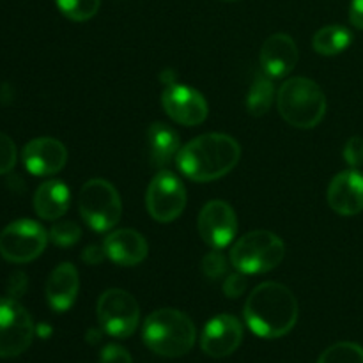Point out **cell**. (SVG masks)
Wrapping results in <instances>:
<instances>
[{
    "label": "cell",
    "instance_id": "obj_7",
    "mask_svg": "<svg viewBox=\"0 0 363 363\" xmlns=\"http://www.w3.org/2000/svg\"><path fill=\"white\" fill-rule=\"evenodd\" d=\"M96 314L105 333L116 339L131 337L140 323V307L137 300L123 289L105 291L98 300Z\"/></svg>",
    "mask_w": 363,
    "mask_h": 363
},
{
    "label": "cell",
    "instance_id": "obj_12",
    "mask_svg": "<svg viewBox=\"0 0 363 363\" xmlns=\"http://www.w3.org/2000/svg\"><path fill=\"white\" fill-rule=\"evenodd\" d=\"M162 105L167 116L183 126H199L208 119V101L188 85L169 84L163 91Z\"/></svg>",
    "mask_w": 363,
    "mask_h": 363
},
{
    "label": "cell",
    "instance_id": "obj_26",
    "mask_svg": "<svg viewBox=\"0 0 363 363\" xmlns=\"http://www.w3.org/2000/svg\"><path fill=\"white\" fill-rule=\"evenodd\" d=\"M227 272V259L225 255L220 252V248H213L209 254L204 255L202 259V273H204L208 279L218 280L225 275Z\"/></svg>",
    "mask_w": 363,
    "mask_h": 363
},
{
    "label": "cell",
    "instance_id": "obj_1",
    "mask_svg": "<svg viewBox=\"0 0 363 363\" xmlns=\"http://www.w3.org/2000/svg\"><path fill=\"white\" fill-rule=\"evenodd\" d=\"M245 321L261 339L287 335L298 321L296 296L279 282H264L255 287L245 303Z\"/></svg>",
    "mask_w": 363,
    "mask_h": 363
},
{
    "label": "cell",
    "instance_id": "obj_31",
    "mask_svg": "<svg viewBox=\"0 0 363 363\" xmlns=\"http://www.w3.org/2000/svg\"><path fill=\"white\" fill-rule=\"evenodd\" d=\"M106 257V252L103 247H98V245H89L87 248L84 250L82 254V261L87 262L89 266H96V264H101Z\"/></svg>",
    "mask_w": 363,
    "mask_h": 363
},
{
    "label": "cell",
    "instance_id": "obj_25",
    "mask_svg": "<svg viewBox=\"0 0 363 363\" xmlns=\"http://www.w3.org/2000/svg\"><path fill=\"white\" fill-rule=\"evenodd\" d=\"M82 236V229L78 223L74 222H60L50 229L48 238L52 240V243H55L57 247H71V245L78 243Z\"/></svg>",
    "mask_w": 363,
    "mask_h": 363
},
{
    "label": "cell",
    "instance_id": "obj_2",
    "mask_svg": "<svg viewBox=\"0 0 363 363\" xmlns=\"http://www.w3.org/2000/svg\"><path fill=\"white\" fill-rule=\"evenodd\" d=\"M241 158V147L230 135L206 133L177 152L179 170L191 181L209 183L229 174Z\"/></svg>",
    "mask_w": 363,
    "mask_h": 363
},
{
    "label": "cell",
    "instance_id": "obj_22",
    "mask_svg": "<svg viewBox=\"0 0 363 363\" xmlns=\"http://www.w3.org/2000/svg\"><path fill=\"white\" fill-rule=\"evenodd\" d=\"M273 99H275V85H273V78L268 77L266 73L264 74L257 73L247 96L248 113L254 117H262L269 110Z\"/></svg>",
    "mask_w": 363,
    "mask_h": 363
},
{
    "label": "cell",
    "instance_id": "obj_34",
    "mask_svg": "<svg viewBox=\"0 0 363 363\" xmlns=\"http://www.w3.org/2000/svg\"><path fill=\"white\" fill-rule=\"evenodd\" d=\"M225 2H236V0H225Z\"/></svg>",
    "mask_w": 363,
    "mask_h": 363
},
{
    "label": "cell",
    "instance_id": "obj_3",
    "mask_svg": "<svg viewBox=\"0 0 363 363\" xmlns=\"http://www.w3.org/2000/svg\"><path fill=\"white\" fill-rule=\"evenodd\" d=\"M195 325L186 314L176 308H160L147 315L142 328L144 344L155 354L163 358H177L194 347Z\"/></svg>",
    "mask_w": 363,
    "mask_h": 363
},
{
    "label": "cell",
    "instance_id": "obj_6",
    "mask_svg": "<svg viewBox=\"0 0 363 363\" xmlns=\"http://www.w3.org/2000/svg\"><path fill=\"white\" fill-rule=\"evenodd\" d=\"M78 208L82 218L92 230L98 233H106L116 227L123 216L119 191L105 179H91L82 186Z\"/></svg>",
    "mask_w": 363,
    "mask_h": 363
},
{
    "label": "cell",
    "instance_id": "obj_20",
    "mask_svg": "<svg viewBox=\"0 0 363 363\" xmlns=\"http://www.w3.org/2000/svg\"><path fill=\"white\" fill-rule=\"evenodd\" d=\"M147 144L151 162L156 167H165L181 151L179 135L163 123H155L149 126Z\"/></svg>",
    "mask_w": 363,
    "mask_h": 363
},
{
    "label": "cell",
    "instance_id": "obj_23",
    "mask_svg": "<svg viewBox=\"0 0 363 363\" xmlns=\"http://www.w3.org/2000/svg\"><path fill=\"white\" fill-rule=\"evenodd\" d=\"M318 363H363V347L357 342H337L319 357Z\"/></svg>",
    "mask_w": 363,
    "mask_h": 363
},
{
    "label": "cell",
    "instance_id": "obj_10",
    "mask_svg": "<svg viewBox=\"0 0 363 363\" xmlns=\"http://www.w3.org/2000/svg\"><path fill=\"white\" fill-rule=\"evenodd\" d=\"M147 211L156 222L169 223L179 218L186 206V188L170 170H160L152 177L145 195Z\"/></svg>",
    "mask_w": 363,
    "mask_h": 363
},
{
    "label": "cell",
    "instance_id": "obj_5",
    "mask_svg": "<svg viewBox=\"0 0 363 363\" xmlns=\"http://www.w3.org/2000/svg\"><path fill=\"white\" fill-rule=\"evenodd\" d=\"M286 255L284 241L268 230H254L238 240L230 250V262L245 275H261L272 272Z\"/></svg>",
    "mask_w": 363,
    "mask_h": 363
},
{
    "label": "cell",
    "instance_id": "obj_32",
    "mask_svg": "<svg viewBox=\"0 0 363 363\" xmlns=\"http://www.w3.org/2000/svg\"><path fill=\"white\" fill-rule=\"evenodd\" d=\"M25 287H27V277L23 273H14L9 280L7 291H9L11 298H18L25 293Z\"/></svg>",
    "mask_w": 363,
    "mask_h": 363
},
{
    "label": "cell",
    "instance_id": "obj_8",
    "mask_svg": "<svg viewBox=\"0 0 363 363\" xmlns=\"http://www.w3.org/2000/svg\"><path fill=\"white\" fill-rule=\"evenodd\" d=\"M48 233L34 220H16L0 233V255L14 264H25L45 252Z\"/></svg>",
    "mask_w": 363,
    "mask_h": 363
},
{
    "label": "cell",
    "instance_id": "obj_11",
    "mask_svg": "<svg viewBox=\"0 0 363 363\" xmlns=\"http://www.w3.org/2000/svg\"><path fill=\"white\" fill-rule=\"evenodd\" d=\"M197 229L204 243L222 250L236 238L238 216L227 202L211 201L199 213Z\"/></svg>",
    "mask_w": 363,
    "mask_h": 363
},
{
    "label": "cell",
    "instance_id": "obj_17",
    "mask_svg": "<svg viewBox=\"0 0 363 363\" xmlns=\"http://www.w3.org/2000/svg\"><path fill=\"white\" fill-rule=\"evenodd\" d=\"M106 257L117 266H137L147 257V241L133 229H119L105 238Z\"/></svg>",
    "mask_w": 363,
    "mask_h": 363
},
{
    "label": "cell",
    "instance_id": "obj_9",
    "mask_svg": "<svg viewBox=\"0 0 363 363\" xmlns=\"http://www.w3.org/2000/svg\"><path fill=\"white\" fill-rule=\"evenodd\" d=\"M34 321L14 298H0V358L23 354L34 340Z\"/></svg>",
    "mask_w": 363,
    "mask_h": 363
},
{
    "label": "cell",
    "instance_id": "obj_27",
    "mask_svg": "<svg viewBox=\"0 0 363 363\" xmlns=\"http://www.w3.org/2000/svg\"><path fill=\"white\" fill-rule=\"evenodd\" d=\"M16 145H14V142L6 133L0 131V176L13 170L14 165H16Z\"/></svg>",
    "mask_w": 363,
    "mask_h": 363
},
{
    "label": "cell",
    "instance_id": "obj_29",
    "mask_svg": "<svg viewBox=\"0 0 363 363\" xmlns=\"http://www.w3.org/2000/svg\"><path fill=\"white\" fill-rule=\"evenodd\" d=\"M344 160L350 167L357 169L363 165V138L351 137L344 145Z\"/></svg>",
    "mask_w": 363,
    "mask_h": 363
},
{
    "label": "cell",
    "instance_id": "obj_19",
    "mask_svg": "<svg viewBox=\"0 0 363 363\" xmlns=\"http://www.w3.org/2000/svg\"><path fill=\"white\" fill-rule=\"evenodd\" d=\"M69 202V188L59 179H50L39 184L34 195V209L43 220H59L66 215Z\"/></svg>",
    "mask_w": 363,
    "mask_h": 363
},
{
    "label": "cell",
    "instance_id": "obj_18",
    "mask_svg": "<svg viewBox=\"0 0 363 363\" xmlns=\"http://www.w3.org/2000/svg\"><path fill=\"white\" fill-rule=\"evenodd\" d=\"M80 289V277L71 262H62L50 273L46 280V300L55 312H66L73 307Z\"/></svg>",
    "mask_w": 363,
    "mask_h": 363
},
{
    "label": "cell",
    "instance_id": "obj_21",
    "mask_svg": "<svg viewBox=\"0 0 363 363\" xmlns=\"http://www.w3.org/2000/svg\"><path fill=\"white\" fill-rule=\"evenodd\" d=\"M351 41H353V34L350 32V28L342 27V25H328L315 32L312 46L319 55L333 57L342 53L351 45Z\"/></svg>",
    "mask_w": 363,
    "mask_h": 363
},
{
    "label": "cell",
    "instance_id": "obj_13",
    "mask_svg": "<svg viewBox=\"0 0 363 363\" xmlns=\"http://www.w3.org/2000/svg\"><path fill=\"white\" fill-rule=\"evenodd\" d=\"M243 340V326L230 314H220L208 321L201 335V347L208 357H230Z\"/></svg>",
    "mask_w": 363,
    "mask_h": 363
},
{
    "label": "cell",
    "instance_id": "obj_4",
    "mask_svg": "<svg viewBox=\"0 0 363 363\" xmlns=\"http://www.w3.org/2000/svg\"><path fill=\"white\" fill-rule=\"evenodd\" d=\"M277 106L287 124L301 130H311L325 117L326 96L311 78H289L279 89Z\"/></svg>",
    "mask_w": 363,
    "mask_h": 363
},
{
    "label": "cell",
    "instance_id": "obj_16",
    "mask_svg": "<svg viewBox=\"0 0 363 363\" xmlns=\"http://www.w3.org/2000/svg\"><path fill=\"white\" fill-rule=\"evenodd\" d=\"M298 62V46L287 34H273L261 48V66L268 77L284 78Z\"/></svg>",
    "mask_w": 363,
    "mask_h": 363
},
{
    "label": "cell",
    "instance_id": "obj_30",
    "mask_svg": "<svg viewBox=\"0 0 363 363\" xmlns=\"http://www.w3.org/2000/svg\"><path fill=\"white\" fill-rule=\"evenodd\" d=\"M247 286L248 280L245 279V273H234L223 282V293L227 298H240L247 291Z\"/></svg>",
    "mask_w": 363,
    "mask_h": 363
},
{
    "label": "cell",
    "instance_id": "obj_33",
    "mask_svg": "<svg viewBox=\"0 0 363 363\" xmlns=\"http://www.w3.org/2000/svg\"><path fill=\"white\" fill-rule=\"evenodd\" d=\"M350 21L354 27L363 30V0H351Z\"/></svg>",
    "mask_w": 363,
    "mask_h": 363
},
{
    "label": "cell",
    "instance_id": "obj_14",
    "mask_svg": "<svg viewBox=\"0 0 363 363\" xmlns=\"http://www.w3.org/2000/svg\"><path fill=\"white\" fill-rule=\"evenodd\" d=\"M25 169L34 176H53L67 162L66 145L52 137H39L28 142L21 152Z\"/></svg>",
    "mask_w": 363,
    "mask_h": 363
},
{
    "label": "cell",
    "instance_id": "obj_28",
    "mask_svg": "<svg viewBox=\"0 0 363 363\" xmlns=\"http://www.w3.org/2000/svg\"><path fill=\"white\" fill-rule=\"evenodd\" d=\"M99 363H133L130 351L119 344H108L99 353Z\"/></svg>",
    "mask_w": 363,
    "mask_h": 363
},
{
    "label": "cell",
    "instance_id": "obj_24",
    "mask_svg": "<svg viewBox=\"0 0 363 363\" xmlns=\"http://www.w3.org/2000/svg\"><path fill=\"white\" fill-rule=\"evenodd\" d=\"M57 7L73 21H87L98 13L101 0H55Z\"/></svg>",
    "mask_w": 363,
    "mask_h": 363
},
{
    "label": "cell",
    "instance_id": "obj_15",
    "mask_svg": "<svg viewBox=\"0 0 363 363\" xmlns=\"http://www.w3.org/2000/svg\"><path fill=\"white\" fill-rule=\"evenodd\" d=\"M328 204L342 216H353L363 211V174L344 170L337 174L328 186Z\"/></svg>",
    "mask_w": 363,
    "mask_h": 363
}]
</instances>
